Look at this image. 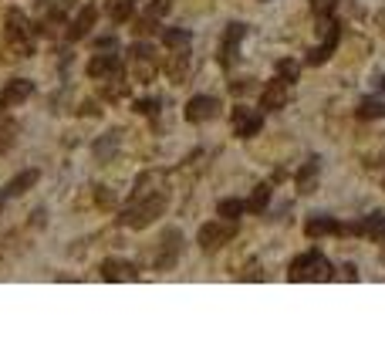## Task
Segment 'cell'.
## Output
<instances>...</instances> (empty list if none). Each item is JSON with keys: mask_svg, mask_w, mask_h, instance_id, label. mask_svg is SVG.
<instances>
[{"mask_svg": "<svg viewBox=\"0 0 385 338\" xmlns=\"http://www.w3.org/2000/svg\"><path fill=\"white\" fill-rule=\"evenodd\" d=\"M314 180H318V159H308V163H304V169L297 173V190H301V193H311Z\"/></svg>", "mask_w": 385, "mask_h": 338, "instance_id": "obj_20", "label": "cell"}, {"mask_svg": "<svg viewBox=\"0 0 385 338\" xmlns=\"http://www.w3.org/2000/svg\"><path fill=\"white\" fill-rule=\"evenodd\" d=\"M233 233H237V223L233 220H213V223H203L200 233H196V244L203 250H216V247H223L227 240H233Z\"/></svg>", "mask_w": 385, "mask_h": 338, "instance_id": "obj_4", "label": "cell"}, {"mask_svg": "<svg viewBox=\"0 0 385 338\" xmlns=\"http://www.w3.org/2000/svg\"><path fill=\"white\" fill-rule=\"evenodd\" d=\"M220 115V102H216L213 95H196V98H189V105H186V122L200 125V122H210Z\"/></svg>", "mask_w": 385, "mask_h": 338, "instance_id": "obj_8", "label": "cell"}, {"mask_svg": "<svg viewBox=\"0 0 385 338\" xmlns=\"http://www.w3.org/2000/svg\"><path fill=\"white\" fill-rule=\"evenodd\" d=\"M288 105V81H280V78H274V81H267L261 92V108L263 112H278V108Z\"/></svg>", "mask_w": 385, "mask_h": 338, "instance_id": "obj_10", "label": "cell"}, {"mask_svg": "<svg viewBox=\"0 0 385 338\" xmlns=\"http://www.w3.org/2000/svg\"><path fill=\"white\" fill-rule=\"evenodd\" d=\"M385 115V102L379 98H362L358 102V119H382Z\"/></svg>", "mask_w": 385, "mask_h": 338, "instance_id": "obj_21", "label": "cell"}, {"mask_svg": "<svg viewBox=\"0 0 385 338\" xmlns=\"http://www.w3.org/2000/svg\"><path fill=\"white\" fill-rule=\"evenodd\" d=\"M288 277H291V281H331L335 271H331V264H328L324 254L308 250V254H301V257H294V261H291Z\"/></svg>", "mask_w": 385, "mask_h": 338, "instance_id": "obj_2", "label": "cell"}, {"mask_svg": "<svg viewBox=\"0 0 385 338\" xmlns=\"http://www.w3.org/2000/svg\"><path fill=\"white\" fill-rule=\"evenodd\" d=\"M244 210H247L244 200H220V206H216V214L223 216V220H237Z\"/></svg>", "mask_w": 385, "mask_h": 338, "instance_id": "obj_25", "label": "cell"}, {"mask_svg": "<svg viewBox=\"0 0 385 338\" xmlns=\"http://www.w3.org/2000/svg\"><path fill=\"white\" fill-rule=\"evenodd\" d=\"M230 122H233V132H237V136H240V139H250V136H257V132H261L263 115L257 112V108L237 105V108H233V115H230Z\"/></svg>", "mask_w": 385, "mask_h": 338, "instance_id": "obj_6", "label": "cell"}, {"mask_svg": "<svg viewBox=\"0 0 385 338\" xmlns=\"http://www.w3.org/2000/svg\"><path fill=\"white\" fill-rule=\"evenodd\" d=\"M304 233L308 237H328V233H345V227L338 220H331V216H314V220L304 223Z\"/></svg>", "mask_w": 385, "mask_h": 338, "instance_id": "obj_17", "label": "cell"}, {"mask_svg": "<svg viewBox=\"0 0 385 338\" xmlns=\"http://www.w3.org/2000/svg\"><path fill=\"white\" fill-rule=\"evenodd\" d=\"M31 37H34V28L28 24V17L20 11H11L7 14V45L24 58V54H31Z\"/></svg>", "mask_w": 385, "mask_h": 338, "instance_id": "obj_3", "label": "cell"}, {"mask_svg": "<svg viewBox=\"0 0 385 338\" xmlns=\"http://www.w3.org/2000/svg\"><path fill=\"white\" fill-rule=\"evenodd\" d=\"M132 7H136V0H112L108 4V17L119 24V21H129L132 17Z\"/></svg>", "mask_w": 385, "mask_h": 338, "instance_id": "obj_23", "label": "cell"}, {"mask_svg": "<svg viewBox=\"0 0 385 338\" xmlns=\"http://www.w3.org/2000/svg\"><path fill=\"white\" fill-rule=\"evenodd\" d=\"M14 139H17V122H14V119H7V115L0 112V156L14 146Z\"/></svg>", "mask_w": 385, "mask_h": 338, "instance_id": "obj_18", "label": "cell"}, {"mask_svg": "<svg viewBox=\"0 0 385 338\" xmlns=\"http://www.w3.org/2000/svg\"><path fill=\"white\" fill-rule=\"evenodd\" d=\"M179 250H183V233L170 227L159 240V254H155V271H170L172 264L179 261Z\"/></svg>", "mask_w": 385, "mask_h": 338, "instance_id": "obj_5", "label": "cell"}, {"mask_svg": "<svg viewBox=\"0 0 385 338\" xmlns=\"http://www.w3.org/2000/svg\"><path fill=\"white\" fill-rule=\"evenodd\" d=\"M379 24H382V28H385V14H379Z\"/></svg>", "mask_w": 385, "mask_h": 338, "instance_id": "obj_30", "label": "cell"}, {"mask_svg": "<svg viewBox=\"0 0 385 338\" xmlns=\"http://www.w3.org/2000/svg\"><path fill=\"white\" fill-rule=\"evenodd\" d=\"M186 71H189V47H176V51L170 54V62H166V75L179 85V81L186 78Z\"/></svg>", "mask_w": 385, "mask_h": 338, "instance_id": "obj_15", "label": "cell"}, {"mask_svg": "<svg viewBox=\"0 0 385 338\" xmlns=\"http://www.w3.org/2000/svg\"><path fill=\"white\" fill-rule=\"evenodd\" d=\"M98 203H102V206H112V193H108L105 186H98Z\"/></svg>", "mask_w": 385, "mask_h": 338, "instance_id": "obj_29", "label": "cell"}, {"mask_svg": "<svg viewBox=\"0 0 385 338\" xmlns=\"http://www.w3.org/2000/svg\"><path fill=\"white\" fill-rule=\"evenodd\" d=\"M129 58H132V71H136V78L139 81H153L155 78V51L149 45H132L129 47Z\"/></svg>", "mask_w": 385, "mask_h": 338, "instance_id": "obj_7", "label": "cell"}, {"mask_svg": "<svg viewBox=\"0 0 385 338\" xmlns=\"http://www.w3.org/2000/svg\"><path fill=\"white\" fill-rule=\"evenodd\" d=\"M166 193L159 190V193H146V197H132V203L125 206L122 214H119V223L122 227H132V231H142V227H149L155 216L166 214Z\"/></svg>", "mask_w": 385, "mask_h": 338, "instance_id": "obj_1", "label": "cell"}, {"mask_svg": "<svg viewBox=\"0 0 385 338\" xmlns=\"http://www.w3.org/2000/svg\"><path fill=\"white\" fill-rule=\"evenodd\" d=\"M95 21H98V11H95L92 4H88V7H81L78 17L71 21V28H68V37H71V41H81V37L95 28Z\"/></svg>", "mask_w": 385, "mask_h": 338, "instance_id": "obj_14", "label": "cell"}, {"mask_svg": "<svg viewBox=\"0 0 385 338\" xmlns=\"http://www.w3.org/2000/svg\"><path fill=\"white\" fill-rule=\"evenodd\" d=\"M31 95H34V81H28V78H14V81H7L4 92H0V112H7V108L28 102Z\"/></svg>", "mask_w": 385, "mask_h": 338, "instance_id": "obj_9", "label": "cell"}, {"mask_svg": "<svg viewBox=\"0 0 385 338\" xmlns=\"http://www.w3.org/2000/svg\"><path fill=\"white\" fill-rule=\"evenodd\" d=\"M162 41H166V47H170V51H176V47H189V41H193V37H189V31L170 28V31L162 34Z\"/></svg>", "mask_w": 385, "mask_h": 338, "instance_id": "obj_24", "label": "cell"}, {"mask_svg": "<svg viewBox=\"0 0 385 338\" xmlns=\"http://www.w3.org/2000/svg\"><path fill=\"white\" fill-rule=\"evenodd\" d=\"M271 203V186L267 183H261L254 193H250V200H247V210H254V214H261L263 206Z\"/></svg>", "mask_w": 385, "mask_h": 338, "instance_id": "obj_22", "label": "cell"}, {"mask_svg": "<svg viewBox=\"0 0 385 338\" xmlns=\"http://www.w3.org/2000/svg\"><path fill=\"white\" fill-rule=\"evenodd\" d=\"M34 183H37V169H24V173H17L14 180L4 186V197H24Z\"/></svg>", "mask_w": 385, "mask_h": 338, "instance_id": "obj_16", "label": "cell"}, {"mask_svg": "<svg viewBox=\"0 0 385 338\" xmlns=\"http://www.w3.org/2000/svg\"><path fill=\"white\" fill-rule=\"evenodd\" d=\"M362 233H369L372 240L385 244V214H372L365 223H362Z\"/></svg>", "mask_w": 385, "mask_h": 338, "instance_id": "obj_19", "label": "cell"}, {"mask_svg": "<svg viewBox=\"0 0 385 338\" xmlns=\"http://www.w3.org/2000/svg\"><path fill=\"white\" fill-rule=\"evenodd\" d=\"M115 142H119V136H115V132H112V136L105 139V142H98V146H95V153L102 156V159H105L108 153H112V146H115Z\"/></svg>", "mask_w": 385, "mask_h": 338, "instance_id": "obj_27", "label": "cell"}, {"mask_svg": "<svg viewBox=\"0 0 385 338\" xmlns=\"http://www.w3.org/2000/svg\"><path fill=\"white\" fill-rule=\"evenodd\" d=\"M244 34H247L244 24H230V28H227L223 41H220V64H223V68H230V64H233L237 47H240V41H244Z\"/></svg>", "mask_w": 385, "mask_h": 338, "instance_id": "obj_11", "label": "cell"}, {"mask_svg": "<svg viewBox=\"0 0 385 338\" xmlns=\"http://www.w3.org/2000/svg\"><path fill=\"white\" fill-rule=\"evenodd\" d=\"M88 75L95 81H105L112 75H122V62H119V54H95L92 62H88Z\"/></svg>", "mask_w": 385, "mask_h": 338, "instance_id": "obj_12", "label": "cell"}, {"mask_svg": "<svg viewBox=\"0 0 385 338\" xmlns=\"http://www.w3.org/2000/svg\"><path fill=\"white\" fill-rule=\"evenodd\" d=\"M278 78H280V81H294V78H297V64L288 62V58L278 62Z\"/></svg>", "mask_w": 385, "mask_h": 338, "instance_id": "obj_26", "label": "cell"}, {"mask_svg": "<svg viewBox=\"0 0 385 338\" xmlns=\"http://www.w3.org/2000/svg\"><path fill=\"white\" fill-rule=\"evenodd\" d=\"M155 105H159V102H153V98H146V102H136V112H142V115H149V112H155Z\"/></svg>", "mask_w": 385, "mask_h": 338, "instance_id": "obj_28", "label": "cell"}, {"mask_svg": "<svg viewBox=\"0 0 385 338\" xmlns=\"http://www.w3.org/2000/svg\"><path fill=\"white\" fill-rule=\"evenodd\" d=\"M102 277H105V281H136L139 271H136V264L119 261V257H108V261L102 264Z\"/></svg>", "mask_w": 385, "mask_h": 338, "instance_id": "obj_13", "label": "cell"}]
</instances>
